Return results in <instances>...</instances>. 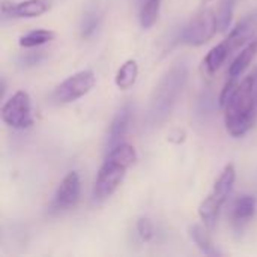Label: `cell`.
<instances>
[{"mask_svg": "<svg viewBox=\"0 0 257 257\" xmlns=\"http://www.w3.org/2000/svg\"><path fill=\"white\" fill-rule=\"evenodd\" d=\"M224 111L226 131L233 139L244 137L256 123L257 119V68L236 86L229 98Z\"/></svg>", "mask_w": 257, "mask_h": 257, "instance_id": "obj_1", "label": "cell"}, {"mask_svg": "<svg viewBox=\"0 0 257 257\" xmlns=\"http://www.w3.org/2000/svg\"><path fill=\"white\" fill-rule=\"evenodd\" d=\"M137 161V152L134 146L120 143L107 152V157L95 178L92 199L95 203H101L111 197L114 191L123 182L126 172Z\"/></svg>", "mask_w": 257, "mask_h": 257, "instance_id": "obj_2", "label": "cell"}, {"mask_svg": "<svg viewBox=\"0 0 257 257\" xmlns=\"http://www.w3.org/2000/svg\"><path fill=\"white\" fill-rule=\"evenodd\" d=\"M235 181H236L235 166L232 163L226 164L220 176L214 182L212 191L208 194V197H205V200L199 206V217L202 223L206 226V229H209L211 232L215 229L217 221L220 218V212L224 203L227 202L229 196L232 194Z\"/></svg>", "mask_w": 257, "mask_h": 257, "instance_id": "obj_3", "label": "cell"}, {"mask_svg": "<svg viewBox=\"0 0 257 257\" xmlns=\"http://www.w3.org/2000/svg\"><path fill=\"white\" fill-rule=\"evenodd\" d=\"M187 80V68L184 65H178L172 68L155 87L149 116L158 122L163 120L167 114H170L172 107L175 105L179 92L182 90Z\"/></svg>", "mask_w": 257, "mask_h": 257, "instance_id": "obj_4", "label": "cell"}, {"mask_svg": "<svg viewBox=\"0 0 257 257\" xmlns=\"http://www.w3.org/2000/svg\"><path fill=\"white\" fill-rule=\"evenodd\" d=\"M2 120L12 130H29L35 119L32 113V99L26 90H17L2 105Z\"/></svg>", "mask_w": 257, "mask_h": 257, "instance_id": "obj_5", "label": "cell"}, {"mask_svg": "<svg viewBox=\"0 0 257 257\" xmlns=\"http://www.w3.org/2000/svg\"><path fill=\"white\" fill-rule=\"evenodd\" d=\"M96 84V77L92 69H83L66 80H63L51 93V99L56 104H71L86 96Z\"/></svg>", "mask_w": 257, "mask_h": 257, "instance_id": "obj_6", "label": "cell"}, {"mask_svg": "<svg viewBox=\"0 0 257 257\" xmlns=\"http://www.w3.org/2000/svg\"><path fill=\"white\" fill-rule=\"evenodd\" d=\"M218 27V15L214 9H205L199 12L184 29L182 41L193 47H200L209 42L217 32Z\"/></svg>", "mask_w": 257, "mask_h": 257, "instance_id": "obj_7", "label": "cell"}, {"mask_svg": "<svg viewBox=\"0 0 257 257\" xmlns=\"http://www.w3.org/2000/svg\"><path fill=\"white\" fill-rule=\"evenodd\" d=\"M80 196H81V181H80V175L78 172H69L62 182L59 184L53 203H51V209L56 212H63V211H69L72 208L77 206V203L80 202Z\"/></svg>", "mask_w": 257, "mask_h": 257, "instance_id": "obj_8", "label": "cell"}, {"mask_svg": "<svg viewBox=\"0 0 257 257\" xmlns=\"http://www.w3.org/2000/svg\"><path fill=\"white\" fill-rule=\"evenodd\" d=\"M50 6L51 5L48 0H3L2 15L3 18H38L48 12Z\"/></svg>", "mask_w": 257, "mask_h": 257, "instance_id": "obj_9", "label": "cell"}, {"mask_svg": "<svg viewBox=\"0 0 257 257\" xmlns=\"http://www.w3.org/2000/svg\"><path fill=\"white\" fill-rule=\"evenodd\" d=\"M257 33V14L245 17L242 21H239L227 35L224 39L226 44L229 45L230 51H236L241 47H245L250 41L254 39Z\"/></svg>", "mask_w": 257, "mask_h": 257, "instance_id": "obj_10", "label": "cell"}, {"mask_svg": "<svg viewBox=\"0 0 257 257\" xmlns=\"http://www.w3.org/2000/svg\"><path fill=\"white\" fill-rule=\"evenodd\" d=\"M131 105L126 104L123 105L117 114L114 116L110 128H108V134H107V152L110 149H113L114 146L123 143V139L128 133V128H130V120H131Z\"/></svg>", "mask_w": 257, "mask_h": 257, "instance_id": "obj_11", "label": "cell"}, {"mask_svg": "<svg viewBox=\"0 0 257 257\" xmlns=\"http://www.w3.org/2000/svg\"><path fill=\"white\" fill-rule=\"evenodd\" d=\"M256 214V197L251 194H242L235 199L232 205L230 218L235 227L242 229L245 224L251 221Z\"/></svg>", "mask_w": 257, "mask_h": 257, "instance_id": "obj_12", "label": "cell"}, {"mask_svg": "<svg viewBox=\"0 0 257 257\" xmlns=\"http://www.w3.org/2000/svg\"><path fill=\"white\" fill-rule=\"evenodd\" d=\"M257 54V38H254L253 41H250L245 47H242L241 53H238V56L233 59V62L229 66L227 71V77L236 78L239 80L244 72L248 69V66L251 65L253 59L256 57Z\"/></svg>", "mask_w": 257, "mask_h": 257, "instance_id": "obj_13", "label": "cell"}, {"mask_svg": "<svg viewBox=\"0 0 257 257\" xmlns=\"http://www.w3.org/2000/svg\"><path fill=\"white\" fill-rule=\"evenodd\" d=\"M230 54H232V51H230L229 45L226 44V41L212 47L202 60V68H203L205 74L212 77L223 66V63L229 59Z\"/></svg>", "mask_w": 257, "mask_h": 257, "instance_id": "obj_14", "label": "cell"}, {"mask_svg": "<svg viewBox=\"0 0 257 257\" xmlns=\"http://www.w3.org/2000/svg\"><path fill=\"white\" fill-rule=\"evenodd\" d=\"M188 233H190L191 241L197 245V248H199L202 253H205L206 256L211 257L221 256L220 250L215 247V244H214V241H212V238H211V235H209L211 230L206 229L205 224H203V226H200V224H193V226H190Z\"/></svg>", "mask_w": 257, "mask_h": 257, "instance_id": "obj_15", "label": "cell"}, {"mask_svg": "<svg viewBox=\"0 0 257 257\" xmlns=\"http://www.w3.org/2000/svg\"><path fill=\"white\" fill-rule=\"evenodd\" d=\"M137 75H139V65H137V62L134 59H128L117 69L116 77H114V83H116L117 89L128 90V89H131L136 84Z\"/></svg>", "mask_w": 257, "mask_h": 257, "instance_id": "obj_16", "label": "cell"}, {"mask_svg": "<svg viewBox=\"0 0 257 257\" xmlns=\"http://www.w3.org/2000/svg\"><path fill=\"white\" fill-rule=\"evenodd\" d=\"M54 38H56V33L53 30L35 29V30H30V32H27L24 35H21L20 39H18V44L23 48H35V47L51 42Z\"/></svg>", "mask_w": 257, "mask_h": 257, "instance_id": "obj_17", "label": "cell"}, {"mask_svg": "<svg viewBox=\"0 0 257 257\" xmlns=\"http://www.w3.org/2000/svg\"><path fill=\"white\" fill-rule=\"evenodd\" d=\"M160 9H161V0H145L139 17L142 29L148 30L157 23L160 17Z\"/></svg>", "mask_w": 257, "mask_h": 257, "instance_id": "obj_18", "label": "cell"}, {"mask_svg": "<svg viewBox=\"0 0 257 257\" xmlns=\"http://www.w3.org/2000/svg\"><path fill=\"white\" fill-rule=\"evenodd\" d=\"M233 9H235V0H223L220 5V9L217 12L218 15V27L220 32L227 30V27L230 26L232 21V15H233Z\"/></svg>", "mask_w": 257, "mask_h": 257, "instance_id": "obj_19", "label": "cell"}, {"mask_svg": "<svg viewBox=\"0 0 257 257\" xmlns=\"http://www.w3.org/2000/svg\"><path fill=\"white\" fill-rule=\"evenodd\" d=\"M136 229H137V235H139L140 239L145 241V242L151 241V239L155 236V226H154V223L151 221V218H148V217H140V218L137 220Z\"/></svg>", "mask_w": 257, "mask_h": 257, "instance_id": "obj_20", "label": "cell"}, {"mask_svg": "<svg viewBox=\"0 0 257 257\" xmlns=\"http://www.w3.org/2000/svg\"><path fill=\"white\" fill-rule=\"evenodd\" d=\"M238 84H239V80L232 78V77H227V80H226V83H224V86L221 89V93H220V107L221 108L226 105V102L229 101V98L233 95V92H235V89H236Z\"/></svg>", "mask_w": 257, "mask_h": 257, "instance_id": "obj_21", "label": "cell"}, {"mask_svg": "<svg viewBox=\"0 0 257 257\" xmlns=\"http://www.w3.org/2000/svg\"><path fill=\"white\" fill-rule=\"evenodd\" d=\"M96 27H98V15H96V12L87 14L84 17V20H83V29H81L83 36H86V38L90 36L96 30Z\"/></svg>", "mask_w": 257, "mask_h": 257, "instance_id": "obj_22", "label": "cell"}, {"mask_svg": "<svg viewBox=\"0 0 257 257\" xmlns=\"http://www.w3.org/2000/svg\"><path fill=\"white\" fill-rule=\"evenodd\" d=\"M208 2H211V0H203V3H208Z\"/></svg>", "mask_w": 257, "mask_h": 257, "instance_id": "obj_23", "label": "cell"}]
</instances>
